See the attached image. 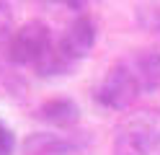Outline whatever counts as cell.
<instances>
[{"label":"cell","instance_id":"8","mask_svg":"<svg viewBox=\"0 0 160 155\" xmlns=\"http://www.w3.org/2000/svg\"><path fill=\"white\" fill-rule=\"evenodd\" d=\"M75 67V62H70L65 54H62V49H59V44H49L42 54L36 57L34 62V70H36V75L39 78H57V75H67V72H72Z\"/></svg>","mask_w":160,"mask_h":155},{"label":"cell","instance_id":"9","mask_svg":"<svg viewBox=\"0 0 160 155\" xmlns=\"http://www.w3.org/2000/svg\"><path fill=\"white\" fill-rule=\"evenodd\" d=\"M137 18H139V23H145L147 31H158L160 28V8L152 5V3H145L142 10H137Z\"/></svg>","mask_w":160,"mask_h":155},{"label":"cell","instance_id":"3","mask_svg":"<svg viewBox=\"0 0 160 155\" xmlns=\"http://www.w3.org/2000/svg\"><path fill=\"white\" fill-rule=\"evenodd\" d=\"M52 44V31L44 21H28L18 31H13V36H8L5 57L13 65H34L36 57Z\"/></svg>","mask_w":160,"mask_h":155},{"label":"cell","instance_id":"6","mask_svg":"<svg viewBox=\"0 0 160 155\" xmlns=\"http://www.w3.org/2000/svg\"><path fill=\"white\" fill-rule=\"evenodd\" d=\"M21 150L23 155H75V145L52 132H34L26 134Z\"/></svg>","mask_w":160,"mask_h":155},{"label":"cell","instance_id":"10","mask_svg":"<svg viewBox=\"0 0 160 155\" xmlns=\"http://www.w3.org/2000/svg\"><path fill=\"white\" fill-rule=\"evenodd\" d=\"M16 147V134L13 129H8L3 121H0V155H13Z\"/></svg>","mask_w":160,"mask_h":155},{"label":"cell","instance_id":"4","mask_svg":"<svg viewBox=\"0 0 160 155\" xmlns=\"http://www.w3.org/2000/svg\"><path fill=\"white\" fill-rule=\"evenodd\" d=\"M96 36H98L96 21L83 13L65 28V34H62V39H59L57 44H59L62 54L70 62H80V59H85L88 54H91V49L96 44Z\"/></svg>","mask_w":160,"mask_h":155},{"label":"cell","instance_id":"7","mask_svg":"<svg viewBox=\"0 0 160 155\" xmlns=\"http://www.w3.org/2000/svg\"><path fill=\"white\" fill-rule=\"evenodd\" d=\"M129 65H132L142 90H152V88L160 85V44L134 54L129 59Z\"/></svg>","mask_w":160,"mask_h":155},{"label":"cell","instance_id":"11","mask_svg":"<svg viewBox=\"0 0 160 155\" xmlns=\"http://www.w3.org/2000/svg\"><path fill=\"white\" fill-rule=\"evenodd\" d=\"M62 3H65L70 10H75L78 16H83V10L88 8V0H62Z\"/></svg>","mask_w":160,"mask_h":155},{"label":"cell","instance_id":"2","mask_svg":"<svg viewBox=\"0 0 160 155\" xmlns=\"http://www.w3.org/2000/svg\"><path fill=\"white\" fill-rule=\"evenodd\" d=\"M142 93V85L134 75V70L129 62H119L103 75V80L96 88V101L103 109L111 111H127L132 103L137 101V96Z\"/></svg>","mask_w":160,"mask_h":155},{"label":"cell","instance_id":"1","mask_svg":"<svg viewBox=\"0 0 160 155\" xmlns=\"http://www.w3.org/2000/svg\"><path fill=\"white\" fill-rule=\"evenodd\" d=\"M114 155H152L160 147V109L139 106L114 129Z\"/></svg>","mask_w":160,"mask_h":155},{"label":"cell","instance_id":"5","mask_svg":"<svg viewBox=\"0 0 160 155\" xmlns=\"http://www.w3.org/2000/svg\"><path fill=\"white\" fill-rule=\"evenodd\" d=\"M36 116L42 121H47V124H52V127L67 129V127H72V124H78L80 106L72 98H49L36 109Z\"/></svg>","mask_w":160,"mask_h":155}]
</instances>
